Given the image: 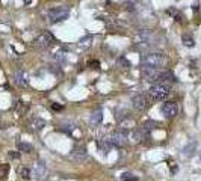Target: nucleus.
<instances>
[{
    "label": "nucleus",
    "mask_w": 201,
    "mask_h": 181,
    "mask_svg": "<svg viewBox=\"0 0 201 181\" xmlns=\"http://www.w3.org/2000/svg\"><path fill=\"white\" fill-rule=\"evenodd\" d=\"M166 62V57L163 53L159 52H153V53H144V56L141 57V63L142 68H153V70H159L160 67H163V63Z\"/></svg>",
    "instance_id": "nucleus-1"
},
{
    "label": "nucleus",
    "mask_w": 201,
    "mask_h": 181,
    "mask_svg": "<svg viewBox=\"0 0 201 181\" xmlns=\"http://www.w3.org/2000/svg\"><path fill=\"white\" fill-rule=\"evenodd\" d=\"M170 92H171L170 86L162 85V83H154V85H151V88L148 89L150 97H151L154 101H165L166 98H168Z\"/></svg>",
    "instance_id": "nucleus-2"
},
{
    "label": "nucleus",
    "mask_w": 201,
    "mask_h": 181,
    "mask_svg": "<svg viewBox=\"0 0 201 181\" xmlns=\"http://www.w3.org/2000/svg\"><path fill=\"white\" fill-rule=\"evenodd\" d=\"M68 8L65 6H58V8H53L47 12V18L50 23H59V21H64L65 18H68Z\"/></svg>",
    "instance_id": "nucleus-3"
},
{
    "label": "nucleus",
    "mask_w": 201,
    "mask_h": 181,
    "mask_svg": "<svg viewBox=\"0 0 201 181\" xmlns=\"http://www.w3.org/2000/svg\"><path fill=\"white\" fill-rule=\"evenodd\" d=\"M55 42V36L50 33V32H42V33H39L35 41H33V45H35L37 48H41V50H45V48H48L50 45H52Z\"/></svg>",
    "instance_id": "nucleus-4"
},
{
    "label": "nucleus",
    "mask_w": 201,
    "mask_h": 181,
    "mask_svg": "<svg viewBox=\"0 0 201 181\" xmlns=\"http://www.w3.org/2000/svg\"><path fill=\"white\" fill-rule=\"evenodd\" d=\"M129 137H127V134L126 133H123V131H113V133H110L105 140H107L112 146H118V148H124L126 145H127V140Z\"/></svg>",
    "instance_id": "nucleus-5"
},
{
    "label": "nucleus",
    "mask_w": 201,
    "mask_h": 181,
    "mask_svg": "<svg viewBox=\"0 0 201 181\" xmlns=\"http://www.w3.org/2000/svg\"><path fill=\"white\" fill-rule=\"evenodd\" d=\"M162 115L165 118H168V119H171V118H174L175 115L178 113V106L174 103V101H166V103H163L162 104Z\"/></svg>",
    "instance_id": "nucleus-6"
},
{
    "label": "nucleus",
    "mask_w": 201,
    "mask_h": 181,
    "mask_svg": "<svg viewBox=\"0 0 201 181\" xmlns=\"http://www.w3.org/2000/svg\"><path fill=\"white\" fill-rule=\"evenodd\" d=\"M86 157H88V151H86L85 145H77L71 153V158L76 163H82L83 160H86Z\"/></svg>",
    "instance_id": "nucleus-7"
},
{
    "label": "nucleus",
    "mask_w": 201,
    "mask_h": 181,
    "mask_svg": "<svg viewBox=\"0 0 201 181\" xmlns=\"http://www.w3.org/2000/svg\"><path fill=\"white\" fill-rule=\"evenodd\" d=\"M132 106L135 107L136 110H145L147 106H148V101H147V97L144 94H136L132 97Z\"/></svg>",
    "instance_id": "nucleus-8"
},
{
    "label": "nucleus",
    "mask_w": 201,
    "mask_h": 181,
    "mask_svg": "<svg viewBox=\"0 0 201 181\" xmlns=\"http://www.w3.org/2000/svg\"><path fill=\"white\" fill-rule=\"evenodd\" d=\"M142 76H144V79H145L147 81L157 83V81H159V76H160V71H159V70H153V68H144Z\"/></svg>",
    "instance_id": "nucleus-9"
},
{
    "label": "nucleus",
    "mask_w": 201,
    "mask_h": 181,
    "mask_svg": "<svg viewBox=\"0 0 201 181\" xmlns=\"http://www.w3.org/2000/svg\"><path fill=\"white\" fill-rule=\"evenodd\" d=\"M14 81H15V85L17 86H20V88H27L29 85V80H27V74L21 70H18L15 73V77H14Z\"/></svg>",
    "instance_id": "nucleus-10"
},
{
    "label": "nucleus",
    "mask_w": 201,
    "mask_h": 181,
    "mask_svg": "<svg viewBox=\"0 0 201 181\" xmlns=\"http://www.w3.org/2000/svg\"><path fill=\"white\" fill-rule=\"evenodd\" d=\"M45 172H47L45 164H44V161H41V160H39V161L35 164V168H33L32 175H33V178H35V180H42V178H44V175H45Z\"/></svg>",
    "instance_id": "nucleus-11"
},
{
    "label": "nucleus",
    "mask_w": 201,
    "mask_h": 181,
    "mask_svg": "<svg viewBox=\"0 0 201 181\" xmlns=\"http://www.w3.org/2000/svg\"><path fill=\"white\" fill-rule=\"evenodd\" d=\"M172 81H175V76L171 71H163L159 76V81H157V83L165 85V83H172Z\"/></svg>",
    "instance_id": "nucleus-12"
},
{
    "label": "nucleus",
    "mask_w": 201,
    "mask_h": 181,
    "mask_svg": "<svg viewBox=\"0 0 201 181\" xmlns=\"http://www.w3.org/2000/svg\"><path fill=\"white\" fill-rule=\"evenodd\" d=\"M102 121H103V112H102V110H95V112H92L91 118H89V124H91V127H97V125H100V124H102Z\"/></svg>",
    "instance_id": "nucleus-13"
},
{
    "label": "nucleus",
    "mask_w": 201,
    "mask_h": 181,
    "mask_svg": "<svg viewBox=\"0 0 201 181\" xmlns=\"http://www.w3.org/2000/svg\"><path fill=\"white\" fill-rule=\"evenodd\" d=\"M133 125H135V122H133L132 119L121 121L120 122V131H123V133L127 134V131H133Z\"/></svg>",
    "instance_id": "nucleus-14"
},
{
    "label": "nucleus",
    "mask_w": 201,
    "mask_h": 181,
    "mask_svg": "<svg viewBox=\"0 0 201 181\" xmlns=\"http://www.w3.org/2000/svg\"><path fill=\"white\" fill-rule=\"evenodd\" d=\"M30 127H32L33 130L39 131V130H42V128L45 127V121L41 119V118H33V119L30 121Z\"/></svg>",
    "instance_id": "nucleus-15"
},
{
    "label": "nucleus",
    "mask_w": 201,
    "mask_h": 181,
    "mask_svg": "<svg viewBox=\"0 0 201 181\" xmlns=\"http://www.w3.org/2000/svg\"><path fill=\"white\" fill-rule=\"evenodd\" d=\"M98 148H100V151H102L105 156L109 154V151L112 150V145L107 142V140H102V142H98Z\"/></svg>",
    "instance_id": "nucleus-16"
},
{
    "label": "nucleus",
    "mask_w": 201,
    "mask_h": 181,
    "mask_svg": "<svg viewBox=\"0 0 201 181\" xmlns=\"http://www.w3.org/2000/svg\"><path fill=\"white\" fill-rule=\"evenodd\" d=\"M181 42H183V45H185V47H189V48H192V47L195 45L194 38H192L191 35H188V33H185V35L181 36Z\"/></svg>",
    "instance_id": "nucleus-17"
},
{
    "label": "nucleus",
    "mask_w": 201,
    "mask_h": 181,
    "mask_svg": "<svg viewBox=\"0 0 201 181\" xmlns=\"http://www.w3.org/2000/svg\"><path fill=\"white\" fill-rule=\"evenodd\" d=\"M17 148H18V151L20 153H32V145L26 143V142H18L17 143Z\"/></svg>",
    "instance_id": "nucleus-18"
},
{
    "label": "nucleus",
    "mask_w": 201,
    "mask_h": 181,
    "mask_svg": "<svg viewBox=\"0 0 201 181\" xmlns=\"http://www.w3.org/2000/svg\"><path fill=\"white\" fill-rule=\"evenodd\" d=\"M195 146H197V143H195V142H191L188 146H185V150H183V156H185V157H191V156L194 154Z\"/></svg>",
    "instance_id": "nucleus-19"
},
{
    "label": "nucleus",
    "mask_w": 201,
    "mask_h": 181,
    "mask_svg": "<svg viewBox=\"0 0 201 181\" xmlns=\"http://www.w3.org/2000/svg\"><path fill=\"white\" fill-rule=\"evenodd\" d=\"M91 41H92V36H91V35H88V36L82 38V39L79 41V45H80V47H83V48H88V47L91 45Z\"/></svg>",
    "instance_id": "nucleus-20"
},
{
    "label": "nucleus",
    "mask_w": 201,
    "mask_h": 181,
    "mask_svg": "<svg viewBox=\"0 0 201 181\" xmlns=\"http://www.w3.org/2000/svg\"><path fill=\"white\" fill-rule=\"evenodd\" d=\"M121 181H138V177L130 174V172H126V174L121 175Z\"/></svg>",
    "instance_id": "nucleus-21"
},
{
    "label": "nucleus",
    "mask_w": 201,
    "mask_h": 181,
    "mask_svg": "<svg viewBox=\"0 0 201 181\" xmlns=\"http://www.w3.org/2000/svg\"><path fill=\"white\" fill-rule=\"evenodd\" d=\"M53 59H55L56 62H62V60L65 59V52H64V50H59V52L53 53Z\"/></svg>",
    "instance_id": "nucleus-22"
},
{
    "label": "nucleus",
    "mask_w": 201,
    "mask_h": 181,
    "mask_svg": "<svg viewBox=\"0 0 201 181\" xmlns=\"http://www.w3.org/2000/svg\"><path fill=\"white\" fill-rule=\"evenodd\" d=\"M18 174H20V177H21V178H24V180L30 178V175H32V174H30V171H29L27 168H21Z\"/></svg>",
    "instance_id": "nucleus-23"
},
{
    "label": "nucleus",
    "mask_w": 201,
    "mask_h": 181,
    "mask_svg": "<svg viewBox=\"0 0 201 181\" xmlns=\"http://www.w3.org/2000/svg\"><path fill=\"white\" fill-rule=\"evenodd\" d=\"M8 171H9L8 164H2V166H0V178H5L8 175Z\"/></svg>",
    "instance_id": "nucleus-24"
},
{
    "label": "nucleus",
    "mask_w": 201,
    "mask_h": 181,
    "mask_svg": "<svg viewBox=\"0 0 201 181\" xmlns=\"http://www.w3.org/2000/svg\"><path fill=\"white\" fill-rule=\"evenodd\" d=\"M88 67L98 70V68H100V62H98V60H89V62H88Z\"/></svg>",
    "instance_id": "nucleus-25"
},
{
    "label": "nucleus",
    "mask_w": 201,
    "mask_h": 181,
    "mask_svg": "<svg viewBox=\"0 0 201 181\" xmlns=\"http://www.w3.org/2000/svg\"><path fill=\"white\" fill-rule=\"evenodd\" d=\"M118 65H123V68H124V70H127V68L130 67V63H129L126 59H123V57H121V59H118Z\"/></svg>",
    "instance_id": "nucleus-26"
},
{
    "label": "nucleus",
    "mask_w": 201,
    "mask_h": 181,
    "mask_svg": "<svg viewBox=\"0 0 201 181\" xmlns=\"http://www.w3.org/2000/svg\"><path fill=\"white\" fill-rule=\"evenodd\" d=\"M62 130H65V131H73V130H74V124H67L65 127H62Z\"/></svg>",
    "instance_id": "nucleus-27"
},
{
    "label": "nucleus",
    "mask_w": 201,
    "mask_h": 181,
    "mask_svg": "<svg viewBox=\"0 0 201 181\" xmlns=\"http://www.w3.org/2000/svg\"><path fill=\"white\" fill-rule=\"evenodd\" d=\"M8 156H9V158H18V157H20L18 153H9Z\"/></svg>",
    "instance_id": "nucleus-28"
},
{
    "label": "nucleus",
    "mask_w": 201,
    "mask_h": 181,
    "mask_svg": "<svg viewBox=\"0 0 201 181\" xmlns=\"http://www.w3.org/2000/svg\"><path fill=\"white\" fill-rule=\"evenodd\" d=\"M52 107H53V109H55V110H62V109H64V107H62V106H61V104H53V106H52Z\"/></svg>",
    "instance_id": "nucleus-29"
},
{
    "label": "nucleus",
    "mask_w": 201,
    "mask_h": 181,
    "mask_svg": "<svg viewBox=\"0 0 201 181\" xmlns=\"http://www.w3.org/2000/svg\"><path fill=\"white\" fill-rule=\"evenodd\" d=\"M30 2L32 0H24V5H30Z\"/></svg>",
    "instance_id": "nucleus-30"
},
{
    "label": "nucleus",
    "mask_w": 201,
    "mask_h": 181,
    "mask_svg": "<svg viewBox=\"0 0 201 181\" xmlns=\"http://www.w3.org/2000/svg\"><path fill=\"white\" fill-rule=\"evenodd\" d=\"M200 157H201V154H200Z\"/></svg>",
    "instance_id": "nucleus-31"
}]
</instances>
